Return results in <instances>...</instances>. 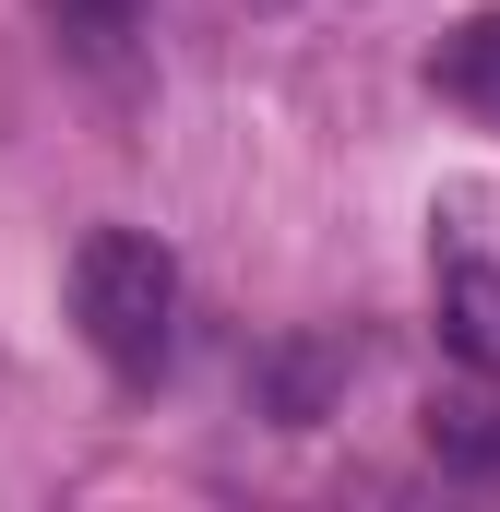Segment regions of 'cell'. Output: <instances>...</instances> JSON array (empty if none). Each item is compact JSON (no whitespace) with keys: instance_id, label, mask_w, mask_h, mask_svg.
<instances>
[{"instance_id":"6da1fadb","label":"cell","mask_w":500,"mask_h":512,"mask_svg":"<svg viewBox=\"0 0 500 512\" xmlns=\"http://www.w3.org/2000/svg\"><path fill=\"white\" fill-rule=\"evenodd\" d=\"M72 322H84V346H96L120 382H155L167 346H179V262H167V239H143V227H84V239H72Z\"/></svg>"},{"instance_id":"7a4b0ae2","label":"cell","mask_w":500,"mask_h":512,"mask_svg":"<svg viewBox=\"0 0 500 512\" xmlns=\"http://www.w3.org/2000/svg\"><path fill=\"white\" fill-rule=\"evenodd\" d=\"M429 310H441V346L500 382V179L429 191Z\"/></svg>"},{"instance_id":"3957f363","label":"cell","mask_w":500,"mask_h":512,"mask_svg":"<svg viewBox=\"0 0 500 512\" xmlns=\"http://www.w3.org/2000/svg\"><path fill=\"white\" fill-rule=\"evenodd\" d=\"M417 441H429V465H441V477H465V489H500V393H489V370H465L453 393H429Z\"/></svg>"},{"instance_id":"277c9868","label":"cell","mask_w":500,"mask_h":512,"mask_svg":"<svg viewBox=\"0 0 500 512\" xmlns=\"http://www.w3.org/2000/svg\"><path fill=\"white\" fill-rule=\"evenodd\" d=\"M429 96L465 108V120H500V12H465V24L429 48Z\"/></svg>"},{"instance_id":"5b68a950","label":"cell","mask_w":500,"mask_h":512,"mask_svg":"<svg viewBox=\"0 0 500 512\" xmlns=\"http://www.w3.org/2000/svg\"><path fill=\"white\" fill-rule=\"evenodd\" d=\"M48 24H60V48L84 72H120L131 36H143V0H48Z\"/></svg>"}]
</instances>
